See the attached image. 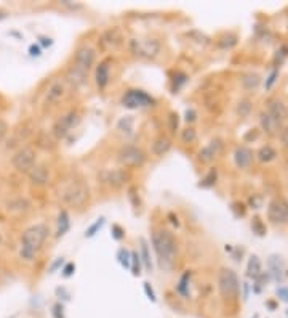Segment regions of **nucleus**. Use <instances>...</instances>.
<instances>
[{"label":"nucleus","mask_w":288,"mask_h":318,"mask_svg":"<svg viewBox=\"0 0 288 318\" xmlns=\"http://www.w3.org/2000/svg\"><path fill=\"white\" fill-rule=\"evenodd\" d=\"M152 248L157 256L159 265L163 270H171L176 262V254H178V244L175 236L171 232L163 230V228H154L152 230Z\"/></svg>","instance_id":"obj_1"},{"label":"nucleus","mask_w":288,"mask_h":318,"mask_svg":"<svg viewBox=\"0 0 288 318\" xmlns=\"http://www.w3.org/2000/svg\"><path fill=\"white\" fill-rule=\"evenodd\" d=\"M48 236V227L44 224L32 225L23 232L21 235V248H20V257L28 260H34L36 254L42 249L44 243Z\"/></svg>","instance_id":"obj_2"},{"label":"nucleus","mask_w":288,"mask_h":318,"mask_svg":"<svg viewBox=\"0 0 288 318\" xmlns=\"http://www.w3.org/2000/svg\"><path fill=\"white\" fill-rule=\"evenodd\" d=\"M117 162L125 169H138L143 167L146 162V153L135 145L122 146L117 153Z\"/></svg>","instance_id":"obj_3"},{"label":"nucleus","mask_w":288,"mask_h":318,"mask_svg":"<svg viewBox=\"0 0 288 318\" xmlns=\"http://www.w3.org/2000/svg\"><path fill=\"white\" fill-rule=\"evenodd\" d=\"M218 289L221 297L224 299H235L240 289V283H238V276L230 268H221L218 275Z\"/></svg>","instance_id":"obj_4"},{"label":"nucleus","mask_w":288,"mask_h":318,"mask_svg":"<svg viewBox=\"0 0 288 318\" xmlns=\"http://www.w3.org/2000/svg\"><path fill=\"white\" fill-rule=\"evenodd\" d=\"M60 198L66 202V204L77 207V206H82L87 201L88 190H87V186L84 183H80V182H71V183H68V186H66V188L61 190Z\"/></svg>","instance_id":"obj_5"},{"label":"nucleus","mask_w":288,"mask_h":318,"mask_svg":"<svg viewBox=\"0 0 288 318\" xmlns=\"http://www.w3.org/2000/svg\"><path fill=\"white\" fill-rule=\"evenodd\" d=\"M12 164L20 174H29L32 170V167L37 164L36 162V150L31 148V146H23V148H20L13 154Z\"/></svg>","instance_id":"obj_6"},{"label":"nucleus","mask_w":288,"mask_h":318,"mask_svg":"<svg viewBox=\"0 0 288 318\" xmlns=\"http://www.w3.org/2000/svg\"><path fill=\"white\" fill-rule=\"evenodd\" d=\"M98 180L104 186L117 190L130 180V174L127 169H104L98 174Z\"/></svg>","instance_id":"obj_7"},{"label":"nucleus","mask_w":288,"mask_h":318,"mask_svg":"<svg viewBox=\"0 0 288 318\" xmlns=\"http://www.w3.org/2000/svg\"><path fill=\"white\" fill-rule=\"evenodd\" d=\"M267 220L274 225L288 224V201L285 198H274L269 202Z\"/></svg>","instance_id":"obj_8"},{"label":"nucleus","mask_w":288,"mask_h":318,"mask_svg":"<svg viewBox=\"0 0 288 318\" xmlns=\"http://www.w3.org/2000/svg\"><path fill=\"white\" fill-rule=\"evenodd\" d=\"M155 101L151 95H147L143 90H138V88H131V90H127L125 95L122 96V104L125 108L130 110H136V108H143V106H152Z\"/></svg>","instance_id":"obj_9"},{"label":"nucleus","mask_w":288,"mask_h":318,"mask_svg":"<svg viewBox=\"0 0 288 318\" xmlns=\"http://www.w3.org/2000/svg\"><path fill=\"white\" fill-rule=\"evenodd\" d=\"M131 52L139 58H154L160 50V44L157 40H136L133 39L130 42Z\"/></svg>","instance_id":"obj_10"},{"label":"nucleus","mask_w":288,"mask_h":318,"mask_svg":"<svg viewBox=\"0 0 288 318\" xmlns=\"http://www.w3.org/2000/svg\"><path fill=\"white\" fill-rule=\"evenodd\" d=\"M95 58H96V53L93 48L90 45H82L77 48L76 55H74V66L88 72L93 66Z\"/></svg>","instance_id":"obj_11"},{"label":"nucleus","mask_w":288,"mask_h":318,"mask_svg":"<svg viewBox=\"0 0 288 318\" xmlns=\"http://www.w3.org/2000/svg\"><path fill=\"white\" fill-rule=\"evenodd\" d=\"M80 122V118H79V114L77 113H74V111H71V113H68L66 114V116H63L61 119H58L56 121V124L53 126V134H55V137L56 138H64L66 135L69 134V130L72 129V127H76L77 124Z\"/></svg>","instance_id":"obj_12"},{"label":"nucleus","mask_w":288,"mask_h":318,"mask_svg":"<svg viewBox=\"0 0 288 318\" xmlns=\"http://www.w3.org/2000/svg\"><path fill=\"white\" fill-rule=\"evenodd\" d=\"M267 114L272 118L278 126H282L283 122L288 119V106L278 98H269L267 100Z\"/></svg>","instance_id":"obj_13"},{"label":"nucleus","mask_w":288,"mask_h":318,"mask_svg":"<svg viewBox=\"0 0 288 318\" xmlns=\"http://www.w3.org/2000/svg\"><path fill=\"white\" fill-rule=\"evenodd\" d=\"M267 267H269V276L272 278L274 281L277 283H282L283 278H285V272H286V268H285V262L282 260L280 256H277V254H272L269 259H267Z\"/></svg>","instance_id":"obj_14"},{"label":"nucleus","mask_w":288,"mask_h":318,"mask_svg":"<svg viewBox=\"0 0 288 318\" xmlns=\"http://www.w3.org/2000/svg\"><path fill=\"white\" fill-rule=\"evenodd\" d=\"M221 148H223V143L221 140H211L207 146H203V148L199 151V161L205 162V164H208L215 158H218V154L221 153Z\"/></svg>","instance_id":"obj_15"},{"label":"nucleus","mask_w":288,"mask_h":318,"mask_svg":"<svg viewBox=\"0 0 288 318\" xmlns=\"http://www.w3.org/2000/svg\"><path fill=\"white\" fill-rule=\"evenodd\" d=\"M87 77H88V72L76 68L74 64H72V66L68 71H66V82H68L74 88L84 87L87 84Z\"/></svg>","instance_id":"obj_16"},{"label":"nucleus","mask_w":288,"mask_h":318,"mask_svg":"<svg viewBox=\"0 0 288 318\" xmlns=\"http://www.w3.org/2000/svg\"><path fill=\"white\" fill-rule=\"evenodd\" d=\"M28 175L31 178V183L36 186H44L50 180V170L44 164H36Z\"/></svg>","instance_id":"obj_17"},{"label":"nucleus","mask_w":288,"mask_h":318,"mask_svg":"<svg viewBox=\"0 0 288 318\" xmlns=\"http://www.w3.org/2000/svg\"><path fill=\"white\" fill-rule=\"evenodd\" d=\"M234 161L238 169L250 167L251 161H253V151L248 148V146H238L234 153Z\"/></svg>","instance_id":"obj_18"},{"label":"nucleus","mask_w":288,"mask_h":318,"mask_svg":"<svg viewBox=\"0 0 288 318\" xmlns=\"http://www.w3.org/2000/svg\"><path fill=\"white\" fill-rule=\"evenodd\" d=\"M109 79H111L109 64H108V61H101L96 68V85H98V88H101V90L106 88V85L109 84Z\"/></svg>","instance_id":"obj_19"},{"label":"nucleus","mask_w":288,"mask_h":318,"mask_svg":"<svg viewBox=\"0 0 288 318\" xmlns=\"http://www.w3.org/2000/svg\"><path fill=\"white\" fill-rule=\"evenodd\" d=\"M71 228V217L68 214V210L63 209L60 212V216H58V228H56V238H61V236H64L66 233L69 232Z\"/></svg>","instance_id":"obj_20"},{"label":"nucleus","mask_w":288,"mask_h":318,"mask_svg":"<svg viewBox=\"0 0 288 318\" xmlns=\"http://www.w3.org/2000/svg\"><path fill=\"white\" fill-rule=\"evenodd\" d=\"M171 148V142L170 138L167 137H159L155 138L154 143H152V153L155 156H163V154H167Z\"/></svg>","instance_id":"obj_21"},{"label":"nucleus","mask_w":288,"mask_h":318,"mask_svg":"<svg viewBox=\"0 0 288 318\" xmlns=\"http://www.w3.org/2000/svg\"><path fill=\"white\" fill-rule=\"evenodd\" d=\"M64 96V84L63 82H53L47 92V101L48 103H58Z\"/></svg>","instance_id":"obj_22"},{"label":"nucleus","mask_w":288,"mask_h":318,"mask_svg":"<svg viewBox=\"0 0 288 318\" xmlns=\"http://www.w3.org/2000/svg\"><path fill=\"white\" fill-rule=\"evenodd\" d=\"M240 84L246 90H254L261 84V76L256 74V72H246V74L240 77Z\"/></svg>","instance_id":"obj_23"},{"label":"nucleus","mask_w":288,"mask_h":318,"mask_svg":"<svg viewBox=\"0 0 288 318\" xmlns=\"http://www.w3.org/2000/svg\"><path fill=\"white\" fill-rule=\"evenodd\" d=\"M139 244H141V252H139V257H141V264L144 265L146 272H152V259H151V252H149V244L144 238L139 240Z\"/></svg>","instance_id":"obj_24"},{"label":"nucleus","mask_w":288,"mask_h":318,"mask_svg":"<svg viewBox=\"0 0 288 318\" xmlns=\"http://www.w3.org/2000/svg\"><path fill=\"white\" fill-rule=\"evenodd\" d=\"M259 124H261V129L264 130L266 134H269V135L275 134V130H277L278 127H280L272 118L269 116L267 113H261V114H259Z\"/></svg>","instance_id":"obj_25"},{"label":"nucleus","mask_w":288,"mask_h":318,"mask_svg":"<svg viewBox=\"0 0 288 318\" xmlns=\"http://www.w3.org/2000/svg\"><path fill=\"white\" fill-rule=\"evenodd\" d=\"M261 273H262V265H261L259 257L258 256H250L248 265H246V275L254 280V278H258Z\"/></svg>","instance_id":"obj_26"},{"label":"nucleus","mask_w":288,"mask_h":318,"mask_svg":"<svg viewBox=\"0 0 288 318\" xmlns=\"http://www.w3.org/2000/svg\"><path fill=\"white\" fill-rule=\"evenodd\" d=\"M256 158L261 162H266V164H267V162H272L277 158V151L270 145H264V146H261V148L258 150Z\"/></svg>","instance_id":"obj_27"},{"label":"nucleus","mask_w":288,"mask_h":318,"mask_svg":"<svg viewBox=\"0 0 288 318\" xmlns=\"http://www.w3.org/2000/svg\"><path fill=\"white\" fill-rule=\"evenodd\" d=\"M133 126H135V119L133 116H123L119 122H117V129L122 134L131 135L133 134Z\"/></svg>","instance_id":"obj_28"},{"label":"nucleus","mask_w":288,"mask_h":318,"mask_svg":"<svg viewBox=\"0 0 288 318\" xmlns=\"http://www.w3.org/2000/svg\"><path fill=\"white\" fill-rule=\"evenodd\" d=\"M216 180H218V170L215 167H211L208 170V174L200 180L199 186H200V188H211V186H215Z\"/></svg>","instance_id":"obj_29"},{"label":"nucleus","mask_w":288,"mask_h":318,"mask_svg":"<svg viewBox=\"0 0 288 318\" xmlns=\"http://www.w3.org/2000/svg\"><path fill=\"white\" fill-rule=\"evenodd\" d=\"M251 110H253V106H251V101L250 100L243 98V100H240V101L237 103V114L240 118H248Z\"/></svg>","instance_id":"obj_30"},{"label":"nucleus","mask_w":288,"mask_h":318,"mask_svg":"<svg viewBox=\"0 0 288 318\" xmlns=\"http://www.w3.org/2000/svg\"><path fill=\"white\" fill-rule=\"evenodd\" d=\"M104 222H106V219H104V217L96 219L95 222L87 228V232H85V238H93V236H95V235H96L98 232H100L101 228H103Z\"/></svg>","instance_id":"obj_31"},{"label":"nucleus","mask_w":288,"mask_h":318,"mask_svg":"<svg viewBox=\"0 0 288 318\" xmlns=\"http://www.w3.org/2000/svg\"><path fill=\"white\" fill-rule=\"evenodd\" d=\"M130 270H131V273H133L135 276L141 275V257H139L138 251L131 252V267H130Z\"/></svg>","instance_id":"obj_32"},{"label":"nucleus","mask_w":288,"mask_h":318,"mask_svg":"<svg viewBox=\"0 0 288 318\" xmlns=\"http://www.w3.org/2000/svg\"><path fill=\"white\" fill-rule=\"evenodd\" d=\"M117 260H119V264H120L123 268H130V267H131V252H128L125 248L119 249V252H117Z\"/></svg>","instance_id":"obj_33"},{"label":"nucleus","mask_w":288,"mask_h":318,"mask_svg":"<svg viewBox=\"0 0 288 318\" xmlns=\"http://www.w3.org/2000/svg\"><path fill=\"white\" fill-rule=\"evenodd\" d=\"M251 230L253 233H256L258 236H264L266 235V225L259 217H253L251 219Z\"/></svg>","instance_id":"obj_34"},{"label":"nucleus","mask_w":288,"mask_h":318,"mask_svg":"<svg viewBox=\"0 0 288 318\" xmlns=\"http://www.w3.org/2000/svg\"><path fill=\"white\" fill-rule=\"evenodd\" d=\"M235 44H237V36H234V34H226L218 40V45L221 48H224V50L226 48H232Z\"/></svg>","instance_id":"obj_35"},{"label":"nucleus","mask_w":288,"mask_h":318,"mask_svg":"<svg viewBox=\"0 0 288 318\" xmlns=\"http://www.w3.org/2000/svg\"><path fill=\"white\" fill-rule=\"evenodd\" d=\"M181 140L184 143H194L197 140V132L194 127H186L183 132H181Z\"/></svg>","instance_id":"obj_36"},{"label":"nucleus","mask_w":288,"mask_h":318,"mask_svg":"<svg viewBox=\"0 0 288 318\" xmlns=\"http://www.w3.org/2000/svg\"><path fill=\"white\" fill-rule=\"evenodd\" d=\"M189 278H191V272H186L183 276H181V280L178 283V292L179 294H183V296H187V286H189Z\"/></svg>","instance_id":"obj_37"},{"label":"nucleus","mask_w":288,"mask_h":318,"mask_svg":"<svg viewBox=\"0 0 288 318\" xmlns=\"http://www.w3.org/2000/svg\"><path fill=\"white\" fill-rule=\"evenodd\" d=\"M111 235H112V238H114V240L120 241V240H123V236H125V232H123V228H122L120 225L114 224L112 228H111Z\"/></svg>","instance_id":"obj_38"},{"label":"nucleus","mask_w":288,"mask_h":318,"mask_svg":"<svg viewBox=\"0 0 288 318\" xmlns=\"http://www.w3.org/2000/svg\"><path fill=\"white\" fill-rule=\"evenodd\" d=\"M189 37H197L195 39V42H199V44H203V45H207V44H210V39L205 36V34H202V32H199V31H192V32H189L187 34Z\"/></svg>","instance_id":"obj_39"},{"label":"nucleus","mask_w":288,"mask_h":318,"mask_svg":"<svg viewBox=\"0 0 288 318\" xmlns=\"http://www.w3.org/2000/svg\"><path fill=\"white\" fill-rule=\"evenodd\" d=\"M230 209H232V212H234V214H235V217H243L245 216V212H246V207H245V204H243V202H232V207H230Z\"/></svg>","instance_id":"obj_40"},{"label":"nucleus","mask_w":288,"mask_h":318,"mask_svg":"<svg viewBox=\"0 0 288 318\" xmlns=\"http://www.w3.org/2000/svg\"><path fill=\"white\" fill-rule=\"evenodd\" d=\"M168 121H170V130H171L173 134H175L176 130H178V126H179V116H178V113H170Z\"/></svg>","instance_id":"obj_41"},{"label":"nucleus","mask_w":288,"mask_h":318,"mask_svg":"<svg viewBox=\"0 0 288 318\" xmlns=\"http://www.w3.org/2000/svg\"><path fill=\"white\" fill-rule=\"evenodd\" d=\"M52 315L53 318H64V307L61 302H56L52 308Z\"/></svg>","instance_id":"obj_42"},{"label":"nucleus","mask_w":288,"mask_h":318,"mask_svg":"<svg viewBox=\"0 0 288 318\" xmlns=\"http://www.w3.org/2000/svg\"><path fill=\"white\" fill-rule=\"evenodd\" d=\"M74 272H76V264H72V262L64 264V267H63V276H64V278H69V276H72Z\"/></svg>","instance_id":"obj_43"},{"label":"nucleus","mask_w":288,"mask_h":318,"mask_svg":"<svg viewBox=\"0 0 288 318\" xmlns=\"http://www.w3.org/2000/svg\"><path fill=\"white\" fill-rule=\"evenodd\" d=\"M277 77H278V71L277 69H274L272 72H270V76L267 77V80H266V84H264V87H266V90H269L270 87H272L274 84H275V80H277Z\"/></svg>","instance_id":"obj_44"},{"label":"nucleus","mask_w":288,"mask_h":318,"mask_svg":"<svg viewBox=\"0 0 288 318\" xmlns=\"http://www.w3.org/2000/svg\"><path fill=\"white\" fill-rule=\"evenodd\" d=\"M143 288H144V291H146V296L149 297V300L155 302V300H157V297H155V292H154V289L151 288V284L147 283V281H144V283H143Z\"/></svg>","instance_id":"obj_45"},{"label":"nucleus","mask_w":288,"mask_h":318,"mask_svg":"<svg viewBox=\"0 0 288 318\" xmlns=\"http://www.w3.org/2000/svg\"><path fill=\"white\" fill-rule=\"evenodd\" d=\"M61 265H64V257H58L55 262L50 265V268H48V273H55L58 268H61Z\"/></svg>","instance_id":"obj_46"},{"label":"nucleus","mask_w":288,"mask_h":318,"mask_svg":"<svg viewBox=\"0 0 288 318\" xmlns=\"http://www.w3.org/2000/svg\"><path fill=\"white\" fill-rule=\"evenodd\" d=\"M261 204H262V198L261 196H258V194H253V196H250V206L253 209H259Z\"/></svg>","instance_id":"obj_47"},{"label":"nucleus","mask_w":288,"mask_h":318,"mask_svg":"<svg viewBox=\"0 0 288 318\" xmlns=\"http://www.w3.org/2000/svg\"><path fill=\"white\" fill-rule=\"evenodd\" d=\"M29 53H31V56H40V55H42V47L32 44L29 47Z\"/></svg>","instance_id":"obj_48"},{"label":"nucleus","mask_w":288,"mask_h":318,"mask_svg":"<svg viewBox=\"0 0 288 318\" xmlns=\"http://www.w3.org/2000/svg\"><path fill=\"white\" fill-rule=\"evenodd\" d=\"M277 296L280 297L283 302H288V288H277Z\"/></svg>","instance_id":"obj_49"},{"label":"nucleus","mask_w":288,"mask_h":318,"mask_svg":"<svg viewBox=\"0 0 288 318\" xmlns=\"http://www.w3.org/2000/svg\"><path fill=\"white\" fill-rule=\"evenodd\" d=\"M256 138H258V129H251L250 132L243 137V140L248 142V140H256Z\"/></svg>","instance_id":"obj_50"},{"label":"nucleus","mask_w":288,"mask_h":318,"mask_svg":"<svg viewBox=\"0 0 288 318\" xmlns=\"http://www.w3.org/2000/svg\"><path fill=\"white\" fill-rule=\"evenodd\" d=\"M56 294H58V296H63L64 300H69V299H71L69 291L66 289V288H56Z\"/></svg>","instance_id":"obj_51"},{"label":"nucleus","mask_w":288,"mask_h":318,"mask_svg":"<svg viewBox=\"0 0 288 318\" xmlns=\"http://www.w3.org/2000/svg\"><path fill=\"white\" fill-rule=\"evenodd\" d=\"M186 122H187V124H189V122H194L195 119H197V113L194 111V110H187L186 111Z\"/></svg>","instance_id":"obj_52"},{"label":"nucleus","mask_w":288,"mask_h":318,"mask_svg":"<svg viewBox=\"0 0 288 318\" xmlns=\"http://www.w3.org/2000/svg\"><path fill=\"white\" fill-rule=\"evenodd\" d=\"M280 140H282V145L288 150V129H283L280 132Z\"/></svg>","instance_id":"obj_53"},{"label":"nucleus","mask_w":288,"mask_h":318,"mask_svg":"<svg viewBox=\"0 0 288 318\" xmlns=\"http://www.w3.org/2000/svg\"><path fill=\"white\" fill-rule=\"evenodd\" d=\"M39 40H40V45H42V47H50V45H53V40H52L50 37H44V36H40V37H39Z\"/></svg>","instance_id":"obj_54"},{"label":"nucleus","mask_w":288,"mask_h":318,"mask_svg":"<svg viewBox=\"0 0 288 318\" xmlns=\"http://www.w3.org/2000/svg\"><path fill=\"white\" fill-rule=\"evenodd\" d=\"M168 217L171 219V224H173V225H176V227L179 225V220H178V217H175V214H173V212H170Z\"/></svg>","instance_id":"obj_55"},{"label":"nucleus","mask_w":288,"mask_h":318,"mask_svg":"<svg viewBox=\"0 0 288 318\" xmlns=\"http://www.w3.org/2000/svg\"><path fill=\"white\" fill-rule=\"evenodd\" d=\"M4 18H7V12L5 10H0V20H4Z\"/></svg>","instance_id":"obj_56"},{"label":"nucleus","mask_w":288,"mask_h":318,"mask_svg":"<svg viewBox=\"0 0 288 318\" xmlns=\"http://www.w3.org/2000/svg\"><path fill=\"white\" fill-rule=\"evenodd\" d=\"M2 243H4V236H2V233H0V246H2Z\"/></svg>","instance_id":"obj_57"}]
</instances>
